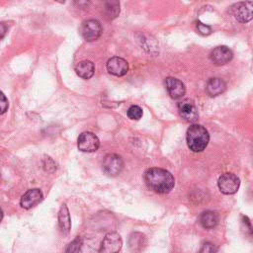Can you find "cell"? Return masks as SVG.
Here are the masks:
<instances>
[{
    "label": "cell",
    "mask_w": 253,
    "mask_h": 253,
    "mask_svg": "<svg viewBox=\"0 0 253 253\" xmlns=\"http://www.w3.org/2000/svg\"><path fill=\"white\" fill-rule=\"evenodd\" d=\"M80 34L87 42H93L100 38L102 34V26L95 19L85 20L80 26Z\"/></svg>",
    "instance_id": "4"
},
{
    "label": "cell",
    "mask_w": 253,
    "mask_h": 253,
    "mask_svg": "<svg viewBox=\"0 0 253 253\" xmlns=\"http://www.w3.org/2000/svg\"><path fill=\"white\" fill-rule=\"evenodd\" d=\"M226 89L225 82L220 78H211L206 86L207 93L211 97H214L223 93Z\"/></svg>",
    "instance_id": "15"
},
{
    "label": "cell",
    "mask_w": 253,
    "mask_h": 253,
    "mask_svg": "<svg viewBox=\"0 0 253 253\" xmlns=\"http://www.w3.org/2000/svg\"><path fill=\"white\" fill-rule=\"evenodd\" d=\"M58 227L62 234L66 235L69 233L71 229V219L68 208L65 204H63L60 207V210L58 211Z\"/></svg>",
    "instance_id": "14"
},
{
    "label": "cell",
    "mask_w": 253,
    "mask_h": 253,
    "mask_svg": "<svg viewBox=\"0 0 253 253\" xmlns=\"http://www.w3.org/2000/svg\"><path fill=\"white\" fill-rule=\"evenodd\" d=\"M178 112L182 119L189 123H195L199 118L198 108L191 99H184L178 103Z\"/></svg>",
    "instance_id": "9"
},
{
    "label": "cell",
    "mask_w": 253,
    "mask_h": 253,
    "mask_svg": "<svg viewBox=\"0 0 253 253\" xmlns=\"http://www.w3.org/2000/svg\"><path fill=\"white\" fill-rule=\"evenodd\" d=\"M230 13L237 21L247 23L252 19L253 3L251 1L235 3L230 7Z\"/></svg>",
    "instance_id": "8"
},
{
    "label": "cell",
    "mask_w": 253,
    "mask_h": 253,
    "mask_svg": "<svg viewBox=\"0 0 253 253\" xmlns=\"http://www.w3.org/2000/svg\"><path fill=\"white\" fill-rule=\"evenodd\" d=\"M77 146L82 152H95L100 146V140L95 133L91 131H83L78 136Z\"/></svg>",
    "instance_id": "6"
},
{
    "label": "cell",
    "mask_w": 253,
    "mask_h": 253,
    "mask_svg": "<svg viewBox=\"0 0 253 253\" xmlns=\"http://www.w3.org/2000/svg\"><path fill=\"white\" fill-rule=\"evenodd\" d=\"M83 242V238L81 236H76L72 241H70L63 250V253H77L81 244Z\"/></svg>",
    "instance_id": "21"
},
{
    "label": "cell",
    "mask_w": 253,
    "mask_h": 253,
    "mask_svg": "<svg viewBox=\"0 0 253 253\" xmlns=\"http://www.w3.org/2000/svg\"><path fill=\"white\" fill-rule=\"evenodd\" d=\"M102 168L108 176L114 177L119 175L124 169V161L118 154L109 153L104 157Z\"/></svg>",
    "instance_id": "7"
},
{
    "label": "cell",
    "mask_w": 253,
    "mask_h": 253,
    "mask_svg": "<svg viewBox=\"0 0 253 253\" xmlns=\"http://www.w3.org/2000/svg\"><path fill=\"white\" fill-rule=\"evenodd\" d=\"M75 71L79 77L83 79H90L94 75L95 66L90 60H82L76 64Z\"/></svg>",
    "instance_id": "16"
},
{
    "label": "cell",
    "mask_w": 253,
    "mask_h": 253,
    "mask_svg": "<svg viewBox=\"0 0 253 253\" xmlns=\"http://www.w3.org/2000/svg\"><path fill=\"white\" fill-rule=\"evenodd\" d=\"M127 117L130 120H139L142 117V109L139 106L132 105L127 109Z\"/></svg>",
    "instance_id": "22"
},
{
    "label": "cell",
    "mask_w": 253,
    "mask_h": 253,
    "mask_svg": "<svg viewBox=\"0 0 253 253\" xmlns=\"http://www.w3.org/2000/svg\"><path fill=\"white\" fill-rule=\"evenodd\" d=\"M123 247V239L116 231L108 232L101 241L100 253H119Z\"/></svg>",
    "instance_id": "3"
},
{
    "label": "cell",
    "mask_w": 253,
    "mask_h": 253,
    "mask_svg": "<svg viewBox=\"0 0 253 253\" xmlns=\"http://www.w3.org/2000/svg\"><path fill=\"white\" fill-rule=\"evenodd\" d=\"M107 70L109 73L115 75V76H124L127 73L128 71V63L126 62V59L119 57V56H114L111 57L107 61Z\"/></svg>",
    "instance_id": "12"
},
{
    "label": "cell",
    "mask_w": 253,
    "mask_h": 253,
    "mask_svg": "<svg viewBox=\"0 0 253 253\" xmlns=\"http://www.w3.org/2000/svg\"><path fill=\"white\" fill-rule=\"evenodd\" d=\"M217 186L222 194L232 195L238 191L240 186V180L233 173H224L218 178Z\"/></svg>",
    "instance_id": "5"
},
{
    "label": "cell",
    "mask_w": 253,
    "mask_h": 253,
    "mask_svg": "<svg viewBox=\"0 0 253 253\" xmlns=\"http://www.w3.org/2000/svg\"><path fill=\"white\" fill-rule=\"evenodd\" d=\"M165 87L168 94L173 99L182 98L186 92L184 83L175 77H167L165 79Z\"/></svg>",
    "instance_id": "13"
},
{
    "label": "cell",
    "mask_w": 253,
    "mask_h": 253,
    "mask_svg": "<svg viewBox=\"0 0 253 253\" xmlns=\"http://www.w3.org/2000/svg\"><path fill=\"white\" fill-rule=\"evenodd\" d=\"M2 218H3V211H2L1 208H0V222H1Z\"/></svg>",
    "instance_id": "27"
},
{
    "label": "cell",
    "mask_w": 253,
    "mask_h": 253,
    "mask_svg": "<svg viewBox=\"0 0 253 253\" xmlns=\"http://www.w3.org/2000/svg\"><path fill=\"white\" fill-rule=\"evenodd\" d=\"M187 144L193 152L203 151L210 141L209 131L202 125L194 124L187 129Z\"/></svg>",
    "instance_id": "2"
},
{
    "label": "cell",
    "mask_w": 253,
    "mask_h": 253,
    "mask_svg": "<svg viewBox=\"0 0 253 253\" xmlns=\"http://www.w3.org/2000/svg\"><path fill=\"white\" fill-rule=\"evenodd\" d=\"M232 57L233 53L231 49L225 45H219L214 47L210 54L211 60L216 65L226 64L232 59Z\"/></svg>",
    "instance_id": "11"
},
{
    "label": "cell",
    "mask_w": 253,
    "mask_h": 253,
    "mask_svg": "<svg viewBox=\"0 0 253 253\" xmlns=\"http://www.w3.org/2000/svg\"><path fill=\"white\" fill-rule=\"evenodd\" d=\"M196 27H197V31H198L201 35H203V36H208V35H210V34L211 33V27L208 26V25L203 24V23L200 22V21H198V22L196 23Z\"/></svg>",
    "instance_id": "24"
},
{
    "label": "cell",
    "mask_w": 253,
    "mask_h": 253,
    "mask_svg": "<svg viewBox=\"0 0 253 253\" xmlns=\"http://www.w3.org/2000/svg\"><path fill=\"white\" fill-rule=\"evenodd\" d=\"M42 198H43V195L40 189L38 188L29 189L21 197L20 206L25 210H30L35 206H37L38 204H40L42 201Z\"/></svg>",
    "instance_id": "10"
},
{
    "label": "cell",
    "mask_w": 253,
    "mask_h": 253,
    "mask_svg": "<svg viewBox=\"0 0 253 253\" xmlns=\"http://www.w3.org/2000/svg\"><path fill=\"white\" fill-rule=\"evenodd\" d=\"M218 247L212 242H205L199 250V253H216Z\"/></svg>",
    "instance_id": "23"
},
{
    "label": "cell",
    "mask_w": 253,
    "mask_h": 253,
    "mask_svg": "<svg viewBox=\"0 0 253 253\" xmlns=\"http://www.w3.org/2000/svg\"><path fill=\"white\" fill-rule=\"evenodd\" d=\"M100 247L101 243L94 239H83V242L77 253H100Z\"/></svg>",
    "instance_id": "19"
},
{
    "label": "cell",
    "mask_w": 253,
    "mask_h": 253,
    "mask_svg": "<svg viewBox=\"0 0 253 253\" xmlns=\"http://www.w3.org/2000/svg\"><path fill=\"white\" fill-rule=\"evenodd\" d=\"M145 236L139 232H133L128 239L129 247L132 251H139L145 245Z\"/></svg>",
    "instance_id": "18"
},
{
    "label": "cell",
    "mask_w": 253,
    "mask_h": 253,
    "mask_svg": "<svg viewBox=\"0 0 253 253\" xmlns=\"http://www.w3.org/2000/svg\"><path fill=\"white\" fill-rule=\"evenodd\" d=\"M144 181L149 190L157 194H167L175 186L174 176L163 168L152 167L145 171Z\"/></svg>",
    "instance_id": "1"
},
{
    "label": "cell",
    "mask_w": 253,
    "mask_h": 253,
    "mask_svg": "<svg viewBox=\"0 0 253 253\" xmlns=\"http://www.w3.org/2000/svg\"><path fill=\"white\" fill-rule=\"evenodd\" d=\"M7 30H8L7 25L5 23H0V41L5 37Z\"/></svg>",
    "instance_id": "26"
},
{
    "label": "cell",
    "mask_w": 253,
    "mask_h": 253,
    "mask_svg": "<svg viewBox=\"0 0 253 253\" xmlns=\"http://www.w3.org/2000/svg\"><path fill=\"white\" fill-rule=\"evenodd\" d=\"M9 108V102L3 92L0 91V115L4 114Z\"/></svg>",
    "instance_id": "25"
},
{
    "label": "cell",
    "mask_w": 253,
    "mask_h": 253,
    "mask_svg": "<svg viewBox=\"0 0 253 253\" xmlns=\"http://www.w3.org/2000/svg\"><path fill=\"white\" fill-rule=\"evenodd\" d=\"M219 221L218 214L213 211H206L200 216V223L206 229L213 228Z\"/></svg>",
    "instance_id": "17"
},
{
    "label": "cell",
    "mask_w": 253,
    "mask_h": 253,
    "mask_svg": "<svg viewBox=\"0 0 253 253\" xmlns=\"http://www.w3.org/2000/svg\"><path fill=\"white\" fill-rule=\"evenodd\" d=\"M120 13V3L118 1H109L105 5V14L108 19H114Z\"/></svg>",
    "instance_id": "20"
}]
</instances>
